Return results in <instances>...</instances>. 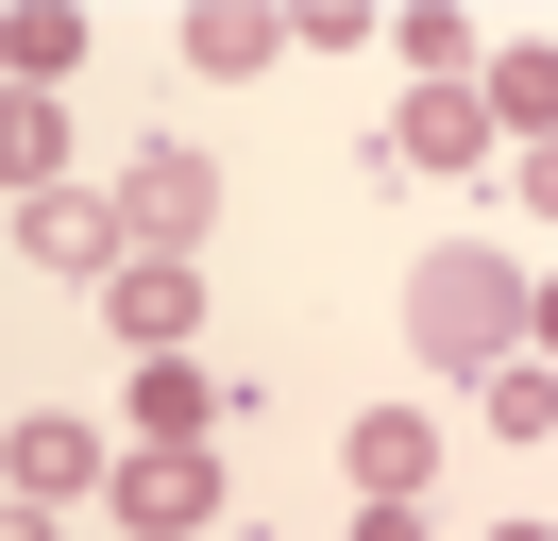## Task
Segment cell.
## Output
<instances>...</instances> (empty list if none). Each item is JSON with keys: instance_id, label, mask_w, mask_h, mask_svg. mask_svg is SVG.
I'll list each match as a JSON object with an SVG mask.
<instances>
[{"instance_id": "52a82bcc", "label": "cell", "mask_w": 558, "mask_h": 541, "mask_svg": "<svg viewBox=\"0 0 558 541\" xmlns=\"http://www.w3.org/2000/svg\"><path fill=\"white\" fill-rule=\"evenodd\" d=\"M0 491H35V507H69V491H102V423H69V406H35V423L0 440Z\"/></svg>"}, {"instance_id": "7c38bea8", "label": "cell", "mask_w": 558, "mask_h": 541, "mask_svg": "<svg viewBox=\"0 0 558 541\" xmlns=\"http://www.w3.org/2000/svg\"><path fill=\"white\" fill-rule=\"evenodd\" d=\"M119 423H136V440H220V372H186V356H136Z\"/></svg>"}, {"instance_id": "ba28073f", "label": "cell", "mask_w": 558, "mask_h": 541, "mask_svg": "<svg viewBox=\"0 0 558 541\" xmlns=\"http://www.w3.org/2000/svg\"><path fill=\"white\" fill-rule=\"evenodd\" d=\"M339 473H355V491H423V473H440V423H423V406H355Z\"/></svg>"}, {"instance_id": "3957f363", "label": "cell", "mask_w": 558, "mask_h": 541, "mask_svg": "<svg viewBox=\"0 0 558 541\" xmlns=\"http://www.w3.org/2000/svg\"><path fill=\"white\" fill-rule=\"evenodd\" d=\"M102 491H119L136 541H204L220 525V457H204V440H136V457H102Z\"/></svg>"}, {"instance_id": "30bf717a", "label": "cell", "mask_w": 558, "mask_h": 541, "mask_svg": "<svg viewBox=\"0 0 558 541\" xmlns=\"http://www.w3.org/2000/svg\"><path fill=\"white\" fill-rule=\"evenodd\" d=\"M271 51H288V17H271V0H186V68H204V85H254Z\"/></svg>"}, {"instance_id": "8fae6325", "label": "cell", "mask_w": 558, "mask_h": 541, "mask_svg": "<svg viewBox=\"0 0 558 541\" xmlns=\"http://www.w3.org/2000/svg\"><path fill=\"white\" fill-rule=\"evenodd\" d=\"M474 423H490V440H524V457H542V440H558V356H542V338L474 372Z\"/></svg>"}, {"instance_id": "5bb4252c", "label": "cell", "mask_w": 558, "mask_h": 541, "mask_svg": "<svg viewBox=\"0 0 558 541\" xmlns=\"http://www.w3.org/2000/svg\"><path fill=\"white\" fill-rule=\"evenodd\" d=\"M407 68L423 85H474V17H457V0H407Z\"/></svg>"}, {"instance_id": "8992f818", "label": "cell", "mask_w": 558, "mask_h": 541, "mask_svg": "<svg viewBox=\"0 0 558 541\" xmlns=\"http://www.w3.org/2000/svg\"><path fill=\"white\" fill-rule=\"evenodd\" d=\"M17 254L102 288V270H119V203H102V187H35V203H17Z\"/></svg>"}, {"instance_id": "7a4b0ae2", "label": "cell", "mask_w": 558, "mask_h": 541, "mask_svg": "<svg viewBox=\"0 0 558 541\" xmlns=\"http://www.w3.org/2000/svg\"><path fill=\"white\" fill-rule=\"evenodd\" d=\"M119 254H204L220 237V169L186 153V135H119Z\"/></svg>"}, {"instance_id": "e0dca14e", "label": "cell", "mask_w": 558, "mask_h": 541, "mask_svg": "<svg viewBox=\"0 0 558 541\" xmlns=\"http://www.w3.org/2000/svg\"><path fill=\"white\" fill-rule=\"evenodd\" d=\"M490 541H558V525H490Z\"/></svg>"}, {"instance_id": "2e32d148", "label": "cell", "mask_w": 558, "mask_h": 541, "mask_svg": "<svg viewBox=\"0 0 558 541\" xmlns=\"http://www.w3.org/2000/svg\"><path fill=\"white\" fill-rule=\"evenodd\" d=\"M0 541H51V507H35V491H0Z\"/></svg>"}, {"instance_id": "9a60e30c", "label": "cell", "mask_w": 558, "mask_h": 541, "mask_svg": "<svg viewBox=\"0 0 558 541\" xmlns=\"http://www.w3.org/2000/svg\"><path fill=\"white\" fill-rule=\"evenodd\" d=\"M355 541H423V491H355Z\"/></svg>"}, {"instance_id": "9c48e42d", "label": "cell", "mask_w": 558, "mask_h": 541, "mask_svg": "<svg viewBox=\"0 0 558 541\" xmlns=\"http://www.w3.org/2000/svg\"><path fill=\"white\" fill-rule=\"evenodd\" d=\"M35 187H69V101L0 85V203H35Z\"/></svg>"}, {"instance_id": "5b68a950", "label": "cell", "mask_w": 558, "mask_h": 541, "mask_svg": "<svg viewBox=\"0 0 558 541\" xmlns=\"http://www.w3.org/2000/svg\"><path fill=\"white\" fill-rule=\"evenodd\" d=\"M490 153H508V135L474 119V85H407V119L373 135V169H440V187H457V169H490Z\"/></svg>"}, {"instance_id": "277c9868", "label": "cell", "mask_w": 558, "mask_h": 541, "mask_svg": "<svg viewBox=\"0 0 558 541\" xmlns=\"http://www.w3.org/2000/svg\"><path fill=\"white\" fill-rule=\"evenodd\" d=\"M102 322H119V356H186L204 270H186V254H119V270H102Z\"/></svg>"}, {"instance_id": "6da1fadb", "label": "cell", "mask_w": 558, "mask_h": 541, "mask_svg": "<svg viewBox=\"0 0 558 541\" xmlns=\"http://www.w3.org/2000/svg\"><path fill=\"white\" fill-rule=\"evenodd\" d=\"M524 338H542V270H524V254L440 237V254L407 270V356L423 372H490V356H524Z\"/></svg>"}, {"instance_id": "4fadbf2b", "label": "cell", "mask_w": 558, "mask_h": 541, "mask_svg": "<svg viewBox=\"0 0 558 541\" xmlns=\"http://www.w3.org/2000/svg\"><path fill=\"white\" fill-rule=\"evenodd\" d=\"M85 68V17L69 0H17V17H0V85H69Z\"/></svg>"}]
</instances>
